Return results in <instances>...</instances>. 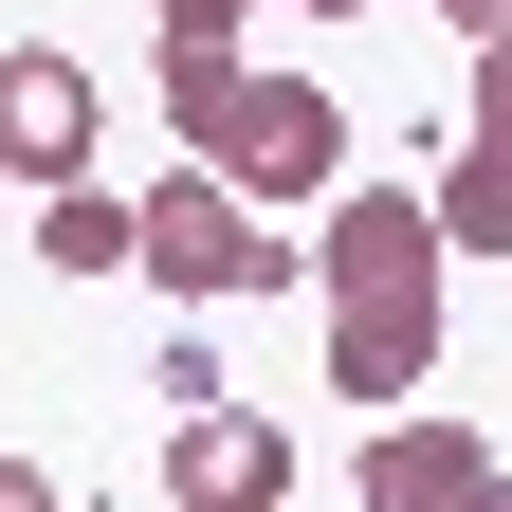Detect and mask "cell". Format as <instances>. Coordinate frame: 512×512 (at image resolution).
<instances>
[{
	"mask_svg": "<svg viewBox=\"0 0 512 512\" xmlns=\"http://www.w3.org/2000/svg\"><path fill=\"white\" fill-rule=\"evenodd\" d=\"M0 512H74V494H55V458H0Z\"/></svg>",
	"mask_w": 512,
	"mask_h": 512,
	"instance_id": "obj_12",
	"label": "cell"
},
{
	"mask_svg": "<svg viewBox=\"0 0 512 512\" xmlns=\"http://www.w3.org/2000/svg\"><path fill=\"white\" fill-rule=\"evenodd\" d=\"M476 476H494V439H476V421L384 403V421H366V476H348V512H476Z\"/></svg>",
	"mask_w": 512,
	"mask_h": 512,
	"instance_id": "obj_5",
	"label": "cell"
},
{
	"mask_svg": "<svg viewBox=\"0 0 512 512\" xmlns=\"http://www.w3.org/2000/svg\"><path fill=\"white\" fill-rule=\"evenodd\" d=\"M330 384L384 421V403H421L439 384V311H330Z\"/></svg>",
	"mask_w": 512,
	"mask_h": 512,
	"instance_id": "obj_7",
	"label": "cell"
},
{
	"mask_svg": "<svg viewBox=\"0 0 512 512\" xmlns=\"http://www.w3.org/2000/svg\"><path fill=\"white\" fill-rule=\"evenodd\" d=\"M128 275H147L165 311H238V293H293V275H311V238H293L275 202H238V183L183 147L147 202H128Z\"/></svg>",
	"mask_w": 512,
	"mask_h": 512,
	"instance_id": "obj_2",
	"label": "cell"
},
{
	"mask_svg": "<svg viewBox=\"0 0 512 512\" xmlns=\"http://www.w3.org/2000/svg\"><path fill=\"white\" fill-rule=\"evenodd\" d=\"M37 275H128V202L110 183H37Z\"/></svg>",
	"mask_w": 512,
	"mask_h": 512,
	"instance_id": "obj_9",
	"label": "cell"
},
{
	"mask_svg": "<svg viewBox=\"0 0 512 512\" xmlns=\"http://www.w3.org/2000/svg\"><path fill=\"white\" fill-rule=\"evenodd\" d=\"M147 19H165V55H238V19H256V0H147Z\"/></svg>",
	"mask_w": 512,
	"mask_h": 512,
	"instance_id": "obj_10",
	"label": "cell"
},
{
	"mask_svg": "<svg viewBox=\"0 0 512 512\" xmlns=\"http://www.w3.org/2000/svg\"><path fill=\"white\" fill-rule=\"evenodd\" d=\"M439 19H458V37H512V0H439Z\"/></svg>",
	"mask_w": 512,
	"mask_h": 512,
	"instance_id": "obj_13",
	"label": "cell"
},
{
	"mask_svg": "<svg viewBox=\"0 0 512 512\" xmlns=\"http://www.w3.org/2000/svg\"><path fill=\"white\" fill-rule=\"evenodd\" d=\"M0 202H19V165H0Z\"/></svg>",
	"mask_w": 512,
	"mask_h": 512,
	"instance_id": "obj_16",
	"label": "cell"
},
{
	"mask_svg": "<svg viewBox=\"0 0 512 512\" xmlns=\"http://www.w3.org/2000/svg\"><path fill=\"white\" fill-rule=\"evenodd\" d=\"M476 512H512V458H494V476H476Z\"/></svg>",
	"mask_w": 512,
	"mask_h": 512,
	"instance_id": "obj_14",
	"label": "cell"
},
{
	"mask_svg": "<svg viewBox=\"0 0 512 512\" xmlns=\"http://www.w3.org/2000/svg\"><path fill=\"white\" fill-rule=\"evenodd\" d=\"M293 19H366V0H293Z\"/></svg>",
	"mask_w": 512,
	"mask_h": 512,
	"instance_id": "obj_15",
	"label": "cell"
},
{
	"mask_svg": "<svg viewBox=\"0 0 512 512\" xmlns=\"http://www.w3.org/2000/svg\"><path fill=\"white\" fill-rule=\"evenodd\" d=\"M165 512H293V439L256 421L238 384L183 403V421H165Z\"/></svg>",
	"mask_w": 512,
	"mask_h": 512,
	"instance_id": "obj_4",
	"label": "cell"
},
{
	"mask_svg": "<svg viewBox=\"0 0 512 512\" xmlns=\"http://www.w3.org/2000/svg\"><path fill=\"white\" fill-rule=\"evenodd\" d=\"M421 202H439V256H512V147L439 128V147H421Z\"/></svg>",
	"mask_w": 512,
	"mask_h": 512,
	"instance_id": "obj_8",
	"label": "cell"
},
{
	"mask_svg": "<svg viewBox=\"0 0 512 512\" xmlns=\"http://www.w3.org/2000/svg\"><path fill=\"white\" fill-rule=\"evenodd\" d=\"M0 165H19V183H92V74L55 37L0 55Z\"/></svg>",
	"mask_w": 512,
	"mask_h": 512,
	"instance_id": "obj_6",
	"label": "cell"
},
{
	"mask_svg": "<svg viewBox=\"0 0 512 512\" xmlns=\"http://www.w3.org/2000/svg\"><path fill=\"white\" fill-rule=\"evenodd\" d=\"M439 275H458V256H439L421 183H330V202H311V293L330 311H439Z\"/></svg>",
	"mask_w": 512,
	"mask_h": 512,
	"instance_id": "obj_3",
	"label": "cell"
},
{
	"mask_svg": "<svg viewBox=\"0 0 512 512\" xmlns=\"http://www.w3.org/2000/svg\"><path fill=\"white\" fill-rule=\"evenodd\" d=\"M165 128L202 147L238 202H275V220H311L348 183V92L330 74H256V55H165Z\"/></svg>",
	"mask_w": 512,
	"mask_h": 512,
	"instance_id": "obj_1",
	"label": "cell"
},
{
	"mask_svg": "<svg viewBox=\"0 0 512 512\" xmlns=\"http://www.w3.org/2000/svg\"><path fill=\"white\" fill-rule=\"evenodd\" d=\"M458 128H476V147H512V37H476V92H458Z\"/></svg>",
	"mask_w": 512,
	"mask_h": 512,
	"instance_id": "obj_11",
	"label": "cell"
}]
</instances>
